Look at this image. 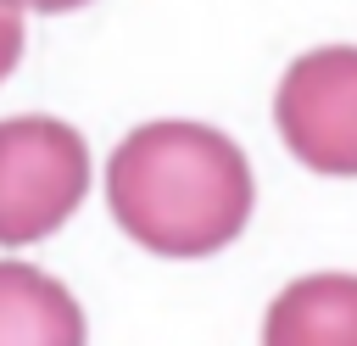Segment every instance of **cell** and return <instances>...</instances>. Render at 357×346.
Segmentation results:
<instances>
[{
	"label": "cell",
	"mask_w": 357,
	"mask_h": 346,
	"mask_svg": "<svg viewBox=\"0 0 357 346\" xmlns=\"http://www.w3.org/2000/svg\"><path fill=\"white\" fill-rule=\"evenodd\" d=\"M89 190V145L61 117L0 123V246L56 234Z\"/></svg>",
	"instance_id": "obj_2"
},
{
	"label": "cell",
	"mask_w": 357,
	"mask_h": 346,
	"mask_svg": "<svg viewBox=\"0 0 357 346\" xmlns=\"http://www.w3.org/2000/svg\"><path fill=\"white\" fill-rule=\"evenodd\" d=\"M245 151L184 117L139 123L106 162V206L117 229L156 257H212L251 218Z\"/></svg>",
	"instance_id": "obj_1"
},
{
	"label": "cell",
	"mask_w": 357,
	"mask_h": 346,
	"mask_svg": "<svg viewBox=\"0 0 357 346\" xmlns=\"http://www.w3.org/2000/svg\"><path fill=\"white\" fill-rule=\"evenodd\" d=\"M17 61H22V6L0 0V84L11 78Z\"/></svg>",
	"instance_id": "obj_6"
},
{
	"label": "cell",
	"mask_w": 357,
	"mask_h": 346,
	"mask_svg": "<svg viewBox=\"0 0 357 346\" xmlns=\"http://www.w3.org/2000/svg\"><path fill=\"white\" fill-rule=\"evenodd\" d=\"M262 346H357V273L290 279L268 301Z\"/></svg>",
	"instance_id": "obj_4"
},
{
	"label": "cell",
	"mask_w": 357,
	"mask_h": 346,
	"mask_svg": "<svg viewBox=\"0 0 357 346\" xmlns=\"http://www.w3.org/2000/svg\"><path fill=\"white\" fill-rule=\"evenodd\" d=\"M0 346H84V307L33 262H0Z\"/></svg>",
	"instance_id": "obj_5"
},
{
	"label": "cell",
	"mask_w": 357,
	"mask_h": 346,
	"mask_svg": "<svg viewBox=\"0 0 357 346\" xmlns=\"http://www.w3.org/2000/svg\"><path fill=\"white\" fill-rule=\"evenodd\" d=\"M279 140L329 179H357V45H324L284 67L273 95Z\"/></svg>",
	"instance_id": "obj_3"
},
{
	"label": "cell",
	"mask_w": 357,
	"mask_h": 346,
	"mask_svg": "<svg viewBox=\"0 0 357 346\" xmlns=\"http://www.w3.org/2000/svg\"><path fill=\"white\" fill-rule=\"evenodd\" d=\"M11 6H22V11H78L89 0H11Z\"/></svg>",
	"instance_id": "obj_7"
}]
</instances>
